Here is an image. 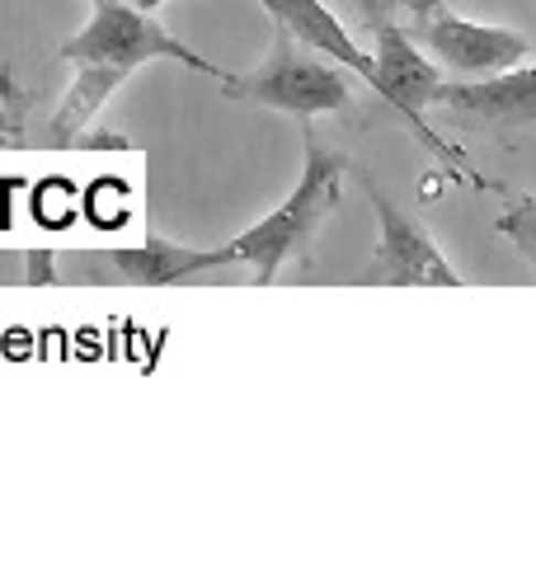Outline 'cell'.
Here are the masks:
<instances>
[{
  "label": "cell",
  "mask_w": 536,
  "mask_h": 564,
  "mask_svg": "<svg viewBox=\"0 0 536 564\" xmlns=\"http://www.w3.org/2000/svg\"><path fill=\"white\" fill-rule=\"evenodd\" d=\"M405 33L428 52V57H438L442 70H452V76H461V80L494 76V70H508L523 57H532V43L523 39V33L461 20V14H452L442 0L424 14H409Z\"/></svg>",
  "instance_id": "8992f818"
},
{
  "label": "cell",
  "mask_w": 536,
  "mask_h": 564,
  "mask_svg": "<svg viewBox=\"0 0 536 564\" xmlns=\"http://www.w3.org/2000/svg\"><path fill=\"white\" fill-rule=\"evenodd\" d=\"M367 6V24H372V90H377L390 109H396L409 132L419 137L424 151H433V161H442L447 170L457 174V180H467L471 188H494L485 174H475L467 165V155H461L452 141H442L433 128H428L424 109H433V90L442 85V70L428 62V52L409 39L405 24H396L390 14L382 10V0H363Z\"/></svg>",
  "instance_id": "7a4b0ae2"
},
{
  "label": "cell",
  "mask_w": 536,
  "mask_h": 564,
  "mask_svg": "<svg viewBox=\"0 0 536 564\" xmlns=\"http://www.w3.org/2000/svg\"><path fill=\"white\" fill-rule=\"evenodd\" d=\"M222 90L240 104H264V109L297 113V118L344 113L353 104V80L282 24H274V52L249 76L231 70V80Z\"/></svg>",
  "instance_id": "3957f363"
},
{
  "label": "cell",
  "mask_w": 536,
  "mask_h": 564,
  "mask_svg": "<svg viewBox=\"0 0 536 564\" xmlns=\"http://www.w3.org/2000/svg\"><path fill=\"white\" fill-rule=\"evenodd\" d=\"M344 170L349 161L330 141H320V128L311 118H301V174L292 193L282 198L264 221H255L245 236L226 245L231 263H249L259 282H274L288 259H307L320 236V226L330 221L344 193Z\"/></svg>",
  "instance_id": "6da1fadb"
},
{
  "label": "cell",
  "mask_w": 536,
  "mask_h": 564,
  "mask_svg": "<svg viewBox=\"0 0 536 564\" xmlns=\"http://www.w3.org/2000/svg\"><path fill=\"white\" fill-rule=\"evenodd\" d=\"M57 57L71 62V66L76 62H104V66L128 70V76L137 66L165 57V62H179L184 70H199V76L217 80V85L231 80L226 66L199 57V52L179 43L170 29H160L151 20V10H137V6H128V0H99V6L89 10L85 29L71 33V39L57 47Z\"/></svg>",
  "instance_id": "277c9868"
},
{
  "label": "cell",
  "mask_w": 536,
  "mask_h": 564,
  "mask_svg": "<svg viewBox=\"0 0 536 564\" xmlns=\"http://www.w3.org/2000/svg\"><path fill=\"white\" fill-rule=\"evenodd\" d=\"M104 263H109L122 282H137V288H170V282H189L207 269H226L231 254H226V245L222 250H193V245L147 236L141 245H118V250H109Z\"/></svg>",
  "instance_id": "ba28073f"
},
{
  "label": "cell",
  "mask_w": 536,
  "mask_h": 564,
  "mask_svg": "<svg viewBox=\"0 0 536 564\" xmlns=\"http://www.w3.org/2000/svg\"><path fill=\"white\" fill-rule=\"evenodd\" d=\"M24 282H33V288L57 282V254L52 250H24Z\"/></svg>",
  "instance_id": "8fae6325"
},
{
  "label": "cell",
  "mask_w": 536,
  "mask_h": 564,
  "mask_svg": "<svg viewBox=\"0 0 536 564\" xmlns=\"http://www.w3.org/2000/svg\"><path fill=\"white\" fill-rule=\"evenodd\" d=\"M89 6H99V0H89Z\"/></svg>",
  "instance_id": "9a60e30c"
},
{
  "label": "cell",
  "mask_w": 536,
  "mask_h": 564,
  "mask_svg": "<svg viewBox=\"0 0 536 564\" xmlns=\"http://www.w3.org/2000/svg\"><path fill=\"white\" fill-rule=\"evenodd\" d=\"M128 6H137V10H160V6H170V0H128Z\"/></svg>",
  "instance_id": "5bb4252c"
},
{
  "label": "cell",
  "mask_w": 536,
  "mask_h": 564,
  "mask_svg": "<svg viewBox=\"0 0 536 564\" xmlns=\"http://www.w3.org/2000/svg\"><path fill=\"white\" fill-rule=\"evenodd\" d=\"M0 282H24V254L0 250Z\"/></svg>",
  "instance_id": "7c38bea8"
},
{
  "label": "cell",
  "mask_w": 536,
  "mask_h": 564,
  "mask_svg": "<svg viewBox=\"0 0 536 564\" xmlns=\"http://www.w3.org/2000/svg\"><path fill=\"white\" fill-rule=\"evenodd\" d=\"M363 188H367L372 207H377V226H382L372 263L363 269L367 288H461V273L442 259L438 240L428 236L405 207L390 203L367 170H363Z\"/></svg>",
  "instance_id": "5b68a950"
},
{
  "label": "cell",
  "mask_w": 536,
  "mask_h": 564,
  "mask_svg": "<svg viewBox=\"0 0 536 564\" xmlns=\"http://www.w3.org/2000/svg\"><path fill=\"white\" fill-rule=\"evenodd\" d=\"M390 6H400L405 14H424V10H433L438 0H390Z\"/></svg>",
  "instance_id": "4fadbf2b"
},
{
  "label": "cell",
  "mask_w": 536,
  "mask_h": 564,
  "mask_svg": "<svg viewBox=\"0 0 536 564\" xmlns=\"http://www.w3.org/2000/svg\"><path fill=\"white\" fill-rule=\"evenodd\" d=\"M33 90H24L14 80V66H0V151H20L24 132H29V109H33Z\"/></svg>",
  "instance_id": "9c48e42d"
},
{
  "label": "cell",
  "mask_w": 536,
  "mask_h": 564,
  "mask_svg": "<svg viewBox=\"0 0 536 564\" xmlns=\"http://www.w3.org/2000/svg\"><path fill=\"white\" fill-rule=\"evenodd\" d=\"M494 231L517 245V254L527 259V269L536 278V198H508V212L494 221Z\"/></svg>",
  "instance_id": "30bf717a"
},
{
  "label": "cell",
  "mask_w": 536,
  "mask_h": 564,
  "mask_svg": "<svg viewBox=\"0 0 536 564\" xmlns=\"http://www.w3.org/2000/svg\"><path fill=\"white\" fill-rule=\"evenodd\" d=\"M433 104L452 109L461 122L490 137L536 132V66L517 62L480 80H442L433 90Z\"/></svg>",
  "instance_id": "52a82bcc"
}]
</instances>
